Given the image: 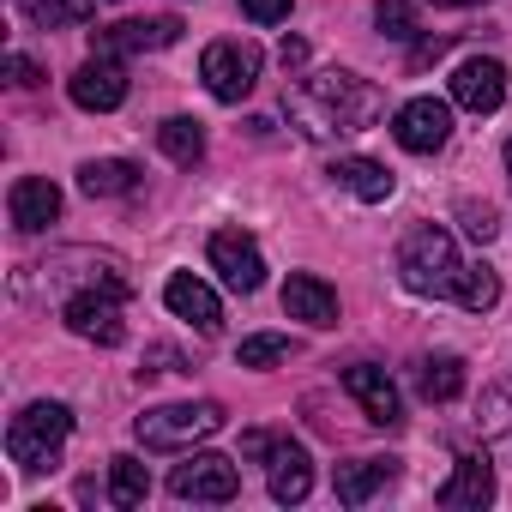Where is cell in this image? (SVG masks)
I'll list each match as a JSON object with an SVG mask.
<instances>
[{"label":"cell","mask_w":512,"mask_h":512,"mask_svg":"<svg viewBox=\"0 0 512 512\" xmlns=\"http://www.w3.org/2000/svg\"><path fill=\"white\" fill-rule=\"evenodd\" d=\"M211 272L229 284V290H241V296H253L266 284V260H260V241L253 235H241V229H217L211 235Z\"/></svg>","instance_id":"cell-9"},{"label":"cell","mask_w":512,"mask_h":512,"mask_svg":"<svg viewBox=\"0 0 512 512\" xmlns=\"http://www.w3.org/2000/svg\"><path fill=\"white\" fill-rule=\"evenodd\" d=\"M260 67H266V55L253 43H211L199 55V79H205V91L217 103H241L253 85H260Z\"/></svg>","instance_id":"cell-5"},{"label":"cell","mask_w":512,"mask_h":512,"mask_svg":"<svg viewBox=\"0 0 512 512\" xmlns=\"http://www.w3.org/2000/svg\"><path fill=\"white\" fill-rule=\"evenodd\" d=\"M61 320H67V332H79V338H91L103 350H115L127 338V320H121V296L115 290H91V284L73 290L67 308H61Z\"/></svg>","instance_id":"cell-7"},{"label":"cell","mask_w":512,"mask_h":512,"mask_svg":"<svg viewBox=\"0 0 512 512\" xmlns=\"http://www.w3.org/2000/svg\"><path fill=\"white\" fill-rule=\"evenodd\" d=\"M145 494H151V470H145L133 452L109 458V500H115V506H145Z\"/></svg>","instance_id":"cell-24"},{"label":"cell","mask_w":512,"mask_h":512,"mask_svg":"<svg viewBox=\"0 0 512 512\" xmlns=\"http://www.w3.org/2000/svg\"><path fill=\"white\" fill-rule=\"evenodd\" d=\"M67 91H73V103L91 109V115L121 109V103H127V67H121V55H91V61L67 79Z\"/></svg>","instance_id":"cell-11"},{"label":"cell","mask_w":512,"mask_h":512,"mask_svg":"<svg viewBox=\"0 0 512 512\" xmlns=\"http://www.w3.org/2000/svg\"><path fill=\"white\" fill-rule=\"evenodd\" d=\"M181 19L175 13H163V19H121V25H103V31H91V49L97 55H145V49H169V43H181Z\"/></svg>","instance_id":"cell-10"},{"label":"cell","mask_w":512,"mask_h":512,"mask_svg":"<svg viewBox=\"0 0 512 512\" xmlns=\"http://www.w3.org/2000/svg\"><path fill=\"white\" fill-rule=\"evenodd\" d=\"M446 49H452V37H422V43L410 49V67H428V61H440Z\"/></svg>","instance_id":"cell-33"},{"label":"cell","mask_w":512,"mask_h":512,"mask_svg":"<svg viewBox=\"0 0 512 512\" xmlns=\"http://www.w3.org/2000/svg\"><path fill=\"white\" fill-rule=\"evenodd\" d=\"M458 223H464V235H470V241H494V235H500V211H494L488 199H482V205H476V199H464V205H458Z\"/></svg>","instance_id":"cell-30"},{"label":"cell","mask_w":512,"mask_h":512,"mask_svg":"<svg viewBox=\"0 0 512 512\" xmlns=\"http://www.w3.org/2000/svg\"><path fill=\"white\" fill-rule=\"evenodd\" d=\"M272 446H278V434H260V428L241 434V452H247V458H272Z\"/></svg>","instance_id":"cell-34"},{"label":"cell","mask_w":512,"mask_h":512,"mask_svg":"<svg viewBox=\"0 0 512 512\" xmlns=\"http://www.w3.org/2000/svg\"><path fill=\"white\" fill-rule=\"evenodd\" d=\"M284 314L326 332V326H338V290H332L326 278H314V272H296V278L284 284Z\"/></svg>","instance_id":"cell-16"},{"label":"cell","mask_w":512,"mask_h":512,"mask_svg":"<svg viewBox=\"0 0 512 512\" xmlns=\"http://www.w3.org/2000/svg\"><path fill=\"white\" fill-rule=\"evenodd\" d=\"M374 25H380L392 43H410V37H416V0H380V7H374Z\"/></svg>","instance_id":"cell-29"},{"label":"cell","mask_w":512,"mask_h":512,"mask_svg":"<svg viewBox=\"0 0 512 512\" xmlns=\"http://www.w3.org/2000/svg\"><path fill=\"white\" fill-rule=\"evenodd\" d=\"M332 181H338V187H350V193H356V199H368V205L392 199V169H386V163H374V157H338V163H332Z\"/></svg>","instance_id":"cell-20"},{"label":"cell","mask_w":512,"mask_h":512,"mask_svg":"<svg viewBox=\"0 0 512 512\" xmlns=\"http://www.w3.org/2000/svg\"><path fill=\"white\" fill-rule=\"evenodd\" d=\"M145 362H151V368H139V374H181V356H175L169 344H151Z\"/></svg>","instance_id":"cell-32"},{"label":"cell","mask_w":512,"mask_h":512,"mask_svg":"<svg viewBox=\"0 0 512 512\" xmlns=\"http://www.w3.org/2000/svg\"><path fill=\"white\" fill-rule=\"evenodd\" d=\"M266 470H272V500H284V506H296V500H308V488H314V458L284 434L278 446H272V458H266Z\"/></svg>","instance_id":"cell-17"},{"label":"cell","mask_w":512,"mask_h":512,"mask_svg":"<svg viewBox=\"0 0 512 512\" xmlns=\"http://www.w3.org/2000/svg\"><path fill=\"white\" fill-rule=\"evenodd\" d=\"M19 13L37 31H67V25H85L97 7H91V0H19Z\"/></svg>","instance_id":"cell-25"},{"label":"cell","mask_w":512,"mask_h":512,"mask_svg":"<svg viewBox=\"0 0 512 512\" xmlns=\"http://www.w3.org/2000/svg\"><path fill=\"white\" fill-rule=\"evenodd\" d=\"M434 7H482V0H434Z\"/></svg>","instance_id":"cell-37"},{"label":"cell","mask_w":512,"mask_h":512,"mask_svg":"<svg viewBox=\"0 0 512 512\" xmlns=\"http://www.w3.org/2000/svg\"><path fill=\"white\" fill-rule=\"evenodd\" d=\"M416 392H422L428 404H452V398L464 392V362H458V356H428L422 374H416Z\"/></svg>","instance_id":"cell-23"},{"label":"cell","mask_w":512,"mask_h":512,"mask_svg":"<svg viewBox=\"0 0 512 512\" xmlns=\"http://www.w3.org/2000/svg\"><path fill=\"white\" fill-rule=\"evenodd\" d=\"M163 302H169V314H175V320L199 326L205 338L223 326V302H217V296H211V284H199L193 272H175V278L163 284Z\"/></svg>","instance_id":"cell-15"},{"label":"cell","mask_w":512,"mask_h":512,"mask_svg":"<svg viewBox=\"0 0 512 512\" xmlns=\"http://www.w3.org/2000/svg\"><path fill=\"white\" fill-rule=\"evenodd\" d=\"M67 434H73V410L55 404V398H37V404H25V410L7 422V458H13L19 470H55Z\"/></svg>","instance_id":"cell-2"},{"label":"cell","mask_w":512,"mask_h":512,"mask_svg":"<svg viewBox=\"0 0 512 512\" xmlns=\"http://www.w3.org/2000/svg\"><path fill=\"white\" fill-rule=\"evenodd\" d=\"M7 67H13V79H19V85H43V67H37V61H25V55H13Z\"/></svg>","instance_id":"cell-35"},{"label":"cell","mask_w":512,"mask_h":512,"mask_svg":"<svg viewBox=\"0 0 512 512\" xmlns=\"http://www.w3.org/2000/svg\"><path fill=\"white\" fill-rule=\"evenodd\" d=\"M284 109L302 121V133H308V139H338V133H332V121L320 115V103L308 97V85H290V91H284Z\"/></svg>","instance_id":"cell-28"},{"label":"cell","mask_w":512,"mask_h":512,"mask_svg":"<svg viewBox=\"0 0 512 512\" xmlns=\"http://www.w3.org/2000/svg\"><path fill=\"white\" fill-rule=\"evenodd\" d=\"M452 302H458V308H470V314H488V308L500 302V278H494L488 266H464V272H458V284H452Z\"/></svg>","instance_id":"cell-26"},{"label":"cell","mask_w":512,"mask_h":512,"mask_svg":"<svg viewBox=\"0 0 512 512\" xmlns=\"http://www.w3.org/2000/svg\"><path fill=\"white\" fill-rule=\"evenodd\" d=\"M506 181H512V139H506Z\"/></svg>","instance_id":"cell-38"},{"label":"cell","mask_w":512,"mask_h":512,"mask_svg":"<svg viewBox=\"0 0 512 512\" xmlns=\"http://www.w3.org/2000/svg\"><path fill=\"white\" fill-rule=\"evenodd\" d=\"M79 187H85L91 199H121V193L139 187V169H133L127 157H97V163L79 169Z\"/></svg>","instance_id":"cell-21"},{"label":"cell","mask_w":512,"mask_h":512,"mask_svg":"<svg viewBox=\"0 0 512 512\" xmlns=\"http://www.w3.org/2000/svg\"><path fill=\"white\" fill-rule=\"evenodd\" d=\"M290 7H296V0H241V13L253 25H278V19H290Z\"/></svg>","instance_id":"cell-31"},{"label":"cell","mask_w":512,"mask_h":512,"mask_svg":"<svg viewBox=\"0 0 512 512\" xmlns=\"http://www.w3.org/2000/svg\"><path fill=\"white\" fill-rule=\"evenodd\" d=\"M91 7H115V0H91Z\"/></svg>","instance_id":"cell-39"},{"label":"cell","mask_w":512,"mask_h":512,"mask_svg":"<svg viewBox=\"0 0 512 512\" xmlns=\"http://www.w3.org/2000/svg\"><path fill=\"white\" fill-rule=\"evenodd\" d=\"M452 103L470 109V115H494L506 103V67L488 61V55H470L452 67Z\"/></svg>","instance_id":"cell-12"},{"label":"cell","mask_w":512,"mask_h":512,"mask_svg":"<svg viewBox=\"0 0 512 512\" xmlns=\"http://www.w3.org/2000/svg\"><path fill=\"white\" fill-rule=\"evenodd\" d=\"M217 428H223V404H211V398H199V404H157V410H145L133 422L145 452H181L193 440H211Z\"/></svg>","instance_id":"cell-4"},{"label":"cell","mask_w":512,"mask_h":512,"mask_svg":"<svg viewBox=\"0 0 512 512\" xmlns=\"http://www.w3.org/2000/svg\"><path fill=\"white\" fill-rule=\"evenodd\" d=\"M458 272H464V260H458V247H452V235L440 223H416L398 241V278H404V290H416V296H452Z\"/></svg>","instance_id":"cell-1"},{"label":"cell","mask_w":512,"mask_h":512,"mask_svg":"<svg viewBox=\"0 0 512 512\" xmlns=\"http://www.w3.org/2000/svg\"><path fill=\"white\" fill-rule=\"evenodd\" d=\"M7 217H13V229H25V235L49 229V223L61 217V187L43 181V175H19L13 193H7Z\"/></svg>","instance_id":"cell-14"},{"label":"cell","mask_w":512,"mask_h":512,"mask_svg":"<svg viewBox=\"0 0 512 512\" xmlns=\"http://www.w3.org/2000/svg\"><path fill=\"white\" fill-rule=\"evenodd\" d=\"M278 61H284V67H302V61H308V43H296V37H290V43L278 49Z\"/></svg>","instance_id":"cell-36"},{"label":"cell","mask_w":512,"mask_h":512,"mask_svg":"<svg viewBox=\"0 0 512 512\" xmlns=\"http://www.w3.org/2000/svg\"><path fill=\"white\" fill-rule=\"evenodd\" d=\"M392 476H398V458H350V464H338L332 488H338L344 506H368Z\"/></svg>","instance_id":"cell-19"},{"label":"cell","mask_w":512,"mask_h":512,"mask_svg":"<svg viewBox=\"0 0 512 512\" xmlns=\"http://www.w3.org/2000/svg\"><path fill=\"white\" fill-rule=\"evenodd\" d=\"M169 494H175V500L223 506V500L241 494V470H235V458H223V452H187V458L169 470Z\"/></svg>","instance_id":"cell-6"},{"label":"cell","mask_w":512,"mask_h":512,"mask_svg":"<svg viewBox=\"0 0 512 512\" xmlns=\"http://www.w3.org/2000/svg\"><path fill=\"white\" fill-rule=\"evenodd\" d=\"M157 145H163V157H169V163L193 169V163L205 157V127H199L193 115H169V121L157 127Z\"/></svg>","instance_id":"cell-22"},{"label":"cell","mask_w":512,"mask_h":512,"mask_svg":"<svg viewBox=\"0 0 512 512\" xmlns=\"http://www.w3.org/2000/svg\"><path fill=\"white\" fill-rule=\"evenodd\" d=\"M308 97L320 103V115L332 121V133H362V127H374L380 115H386V91L380 85H368V79H356V73H314L308 79Z\"/></svg>","instance_id":"cell-3"},{"label":"cell","mask_w":512,"mask_h":512,"mask_svg":"<svg viewBox=\"0 0 512 512\" xmlns=\"http://www.w3.org/2000/svg\"><path fill=\"white\" fill-rule=\"evenodd\" d=\"M344 386H350V398L362 404V416H368L374 428H398V422H404V398H398V386L386 380V368L356 362V368H344Z\"/></svg>","instance_id":"cell-13"},{"label":"cell","mask_w":512,"mask_h":512,"mask_svg":"<svg viewBox=\"0 0 512 512\" xmlns=\"http://www.w3.org/2000/svg\"><path fill=\"white\" fill-rule=\"evenodd\" d=\"M392 139L416 157H434L446 139H452V103L440 97H410L398 115H392Z\"/></svg>","instance_id":"cell-8"},{"label":"cell","mask_w":512,"mask_h":512,"mask_svg":"<svg viewBox=\"0 0 512 512\" xmlns=\"http://www.w3.org/2000/svg\"><path fill=\"white\" fill-rule=\"evenodd\" d=\"M494 500V470H488V458H458V470L446 476V488H440V506H452V512H482Z\"/></svg>","instance_id":"cell-18"},{"label":"cell","mask_w":512,"mask_h":512,"mask_svg":"<svg viewBox=\"0 0 512 512\" xmlns=\"http://www.w3.org/2000/svg\"><path fill=\"white\" fill-rule=\"evenodd\" d=\"M284 356H290V338H278V332H253V338H241V350H235L241 368H272V362H284Z\"/></svg>","instance_id":"cell-27"}]
</instances>
